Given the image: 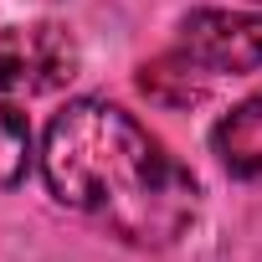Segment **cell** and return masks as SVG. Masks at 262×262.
<instances>
[{"label": "cell", "instance_id": "obj_1", "mask_svg": "<svg viewBox=\"0 0 262 262\" xmlns=\"http://www.w3.org/2000/svg\"><path fill=\"white\" fill-rule=\"evenodd\" d=\"M41 175L67 211L128 247H170L201 206L195 175L134 113L103 98H77L47 123Z\"/></svg>", "mask_w": 262, "mask_h": 262}, {"label": "cell", "instance_id": "obj_2", "mask_svg": "<svg viewBox=\"0 0 262 262\" xmlns=\"http://www.w3.org/2000/svg\"><path fill=\"white\" fill-rule=\"evenodd\" d=\"M77 62H82V52L67 36V26L36 21V26L0 31V93H11V98L57 93L62 82L77 77Z\"/></svg>", "mask_w": 262, "mask_h": 262}, {"label": "cell", "instance_id": "obj_3", "mask_svg": "<svg viewBox=\"0 0 262 262\" xmlns=\"http://www.w3.org/2000/svg\"><path fill=\"white\" fill-rule=\"evenodd\" d=\"M180 52L211 77L257 72L262 67V16L257 11H195L180 26Z\"/></svg>", "mask_w": 262, "mask_h": 262}, {"label": "cell", "instance_id": "obj_4", "mask_svg": "<svg viewBox=\"0 0 262 262\" xmlns=\"http://www.w3.org/2000/svg\"><path fill=\"white\" fill-rule=\"evenodd\" d=\"M211 149L236 180H262V88L211 128Z\"/></svg>", "mask_w": 262, "mask_h": 262}, {"label": "cell", "instance_id": "obj_5", "mask_svg": "<svg viewBox=\"0 0 262 262\" xmlns=\"http://www.w3.org/2000/svg\"><path fill=\"white\" fill-rule=\"evenodd\" d=\"M139 88H144L149 98L170 103V108H185V103H201V98H206L211 72H201V67H195L185 52H175V57L149 62V67H144V77H139Z\"/></svg>", "mask_w": 262, "mask_h": 262}, {"label": "cell", "instance_id": "obj_6", "mask_svg": "<svg viewBox=\"0 0 262 262\" xmlns=\"http://www.w3.org/2000/svg\"><path fill=\"white\" fill-rule=\"evenodd\" d=\"M31 170V123L16 103H0V190L21 185Z\"/></svg>", "mask_w": 262, "mask_h": 262}]
</instances>
